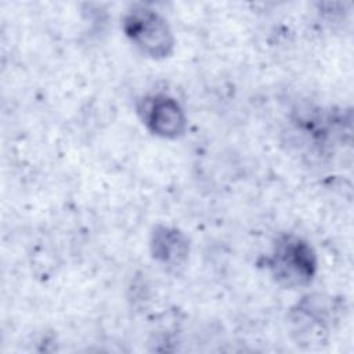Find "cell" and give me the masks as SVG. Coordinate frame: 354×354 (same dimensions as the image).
<instances>
[{"label": "cell", "instance_id": "obj_5", "mask_svg": "<svg viewBox=\"0 0 354 354\" xmlns=\"http://www.w3.org/2000/svg\"><path fill=\"white\" fill-rule=\"evenodd\" d=\"M329 310L326 299L321 296H306L293 310V322L297 325L299 332H313V336L326 333V324L329 321Z\"/></svg>", "mask_w": 354, "mask_h": 354}, {"label": "cell", "instance_id": "obj_1", "mask_svg": "<svg viewBox=\"0 0 354 354\" xmlns=\"http://www.w3.org/2000/svg\"><path fill=\"white\" fill-rule=\"evenodd\" d=\"M266 263L275 282L288 289L307 286L317 272L315 252L293 234L277 239Z\"/></svg>", "mask_w": 354, "mask_h": 354}, {"label": "cell", "instance_id": "obj_2", "mask_svg": "<svg viewBox=\"0 0 354 354\" xmlns=\"http://www.w3.org/2000/svg\"><path fill=\"white\" fill-rule=\"evenodd\" d=\"M122 28L127 39L151 58H165L173 51L174 37L170 26L155 10L134 7L123 17Z\"/></svg>", "mask_w": 354, "mask_h": 354}, {"label": "cell", "instance_id": "obj_4", "mask_svg": "<svg viewBox=\"0 0 354 354\" xmlns=\"http://www.w3.org/2000/svg\"><path fill=\"white\" fill-rule=\"evenodd\" d=\"M151 252L153 259L163 266L177 268L188 257V239L177 228L158 225L151 235Z\"/></svg>", "mask_w": 354, "mask_h": 354}, {"label": "cell", "instance_id": "obj_3", "mask_svg": "<svg viewBox=\"0 0 354 354\" xmlns=\"http://www.w3.org/2000/svg\"><path fill=\"white\" fill-rule=\"evenodd\" d=\"M138 115L147 129L162 138L174 140L184 134L187 119L180 104L165 94L144 97L138 106Z\"/></svg>", "mask_w": 354, "mask_h": 354}]
</instances>
